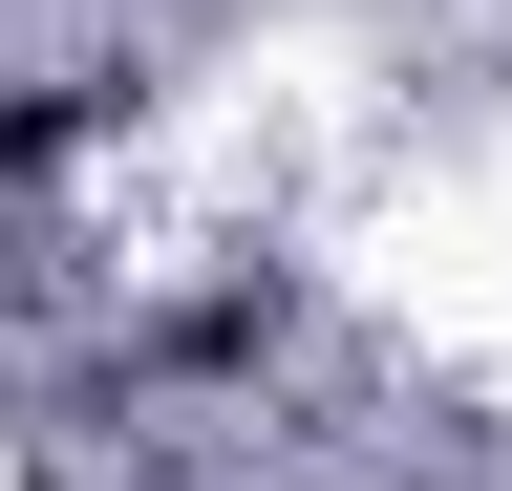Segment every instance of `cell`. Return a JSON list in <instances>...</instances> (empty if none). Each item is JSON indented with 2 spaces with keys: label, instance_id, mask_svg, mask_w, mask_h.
I'll list each match as a JSON object with an SVG mask.
<instances>
[{
  "label": "cell",
  "instance_id": "cell-2",
  "mask_svg": "<svg viewBox=\"0 0 512 491\" xmlns=\"http://www.w3.org/2000/svg\"><path fill=\"white\" fill-rule=\"evenodd\" d=\"M107 107H128V86H22V107H0V193H43V171H64V150H86V129H107Z\"/></svg>",
  "mask_w": 512,
  "mask_h": 491
},
{
  "label": "cell",
  "instance_id": "cell-1",
  "mask_svg": "<svg viewBox=\"0 0 512 491\" xmlns=\"http://www.w3.org/2000/svg\"><path fill=\"white\" fill-rule=\"evenodd\" d=\"M278 321H299L278 278H192L171 321H150V363H171V385H235V363H278Z\"/></svg>",
  "mask_w": 512,
  "mask_h": 491
}]
</instances>
